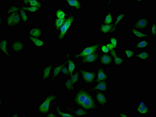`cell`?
<instances>
[{
  "label": "cell",
  "instance_id": "cell-1",
  "mask_svg": "<svg viewBox=\"0 0 156 117\" xmlns=\"http://www.w3.org/2000/svg\"><path fill=\"white\" fill-rule=\"evenodd\" d=\"M72 100L76 107L87 111L100 112L94 98L87 90L86 87H76V92L73 95Z\"/></svg>",
  "mask_w": 156,
  "mask_h": 117
},
{
  "label": "cell",
  "instance_id": "cell-2",
  "mask_svg": "<svg viewBox=\"0 0 156 117\" xmlns=\"http://www.w3.org/2000/svg\"><path fill=\"white\" fill-rule=\"evenodd\" d=\"M60 99L57 95H47L38 104L37 110L40 114L46 115L51 111V106L53 102Z\"/></svg>",
  "mask_w": 156,
  "mask_h": 117
},
{
  "label": "cell",
  "instance_id": "cell-3",
  "mask_svg": "<svg viewBox=\"0 0 156 117\" xmlns=\"http://www.w3.org/2000/svg\"><path fill=\"white\" fill-rule=\"evenodd\" d=\"M150 19L146 16H142L136 19L131 25V28L145 31L150 26Z\"/></svg>",
  "mask_w": 156,
  "mask_h": 117
},
{
  "label": "cell",
  "instance_id": "cell-4",
  "mask_svg": "<svg viewBox=\"0 0 156 117\" xmlns=\"http://www.w3.org/2000/svg\"><path fill=\"white\" fill-rule=\"evenodd\" d=\"M80 71L81 79L86 85L93 84L94 83L97 74L95 71H88L81 68Z\"/></svg>",
  "mask_w": 156,
  "mask_h": 117
},
{
  "label": "cell",
  "instance_id": "cell-5",
  "mask_svg": "<svg viewBox=\"0 0 156 117\" xmlns=\"http://www.w3.org/2000/svg\"><path fill=\"white\" fill-rule=\"evenodd\" d=\"M64 111L75 117H82L89 115L91 114L90 111L76 107H73L69 105H64L63 107Z\"/></svg>",
  "mask_w": 156,
  "mask_h": 117
},
{
  "label": "cell",
  "instance_id": "cell-6",
  "mask_svg": "<svg viewBox=\"0 0 156 117\" xmlns=\"http://www.w3.org/2000/svg\"><path fill=\"white\" fill-rule=\"evenodd\" d=\"M95 92L94 98L98 106L105 107L108 104V96L102 91L97 90Z\"/></svg>",
  "mask_w": 156,
  "mask_h": 117
},
{
  "label": "cell",
  "instance_id": "cell-7",
  "mask_svg": "<svg viewBox=\"0 0 156 117\" xmlns=\"http://www.w3.org/2000/svg\"><path fill=\"white\" fill-rule=\"evenodd\" d=\"M136 112L141 115H147L149 113L150 107L147 101L140 100L136 109Z\"/></svg>",
  "mask_w": 156,
  "mask_h": 117
},
{
  "label": "cell",
  "instance_id": "cell-8",
  "mask_svg": "<svg viewBox=\"0 0 156 117\" xmlns=\"http://www.w3.org/2000/svg\"><path fill=\"white\" fill-rule=\"evenodd\" d=\"M54 66V64H48L42 70L41 78L40 81L41 84L49 80L52 74V68Z\"/></svg>",
  "mask_w": 156,
  "mask_h": 117
},
{
  "label": "cell",
  "instance_id": "cell-9",
  "mask_svg": "<svg viewBox=\"0 0 156 117\" xmlns=\"http://www.w3.org/2000/svg\"><path fill=\"white\" fill-rule=\"evenodd\" d=\"M68 60L65 61L63 63L55 66L53 69L52 74L51 75L49 82L47 85L49 84L48 86H50L51 84L54 83L56 81L57 78L61 74V71L62 68L68 62Z\"/></svg>",
  "mask_w": 156,
  "mask_h": 117
},
{
  "label": "cell",
  "instance_id": "cell-10",
  "mask_svg": "<svg viewBox=\"0 0 156 117\" xmlns=\"http://www.w3.org/2000/svg\"><path fill=\"white\" fill-rule=\"evenodd\" d=\"M92 87H90L87 90L90 92H93L99 90L104 92H107L108 89L107 81L103 80L98 83L94 84Z\"/></svg>",
  "mask_w": 156,
  "mask_h": 117
},
{
  "label": "cell",
  "instance_id": "cell-11",
  "mask_svg": "<svg viewBox=\"0 0 156 117\" xmlns=\"http://www.w3.org/2000/svg\"><path fill=\"white\" fill-rule=\"evenodd\" d=\"M110 53L113 58L114 67H120L124 64L125 59L122 56H119V53L116 50H112L110 51Z\"/></svg>",
  "mask_w": 156,
  "mask_h": 117
},
{
  "label": "cell",
  "instance_id": "cell-12",
  "mask_svg": "<svg viewBox=\"0 0 156 117\" xmlns=\"http://www.w3.org/2000/svg\"><path fill=\"white\" fill-rule=\"evenodd\" d=\"M10 48L13 53L15 54L21 53L24 49V43L23 41L20 40L12 41L10 44Z\"/></svg>",
  "mask_w": 156,
  "mask_h": 117
},
{
  "label": "cell",
  "instance_id": "cell-13",
  "mask_svg": "<svg viewBox=\"0 0 156 117\" xmlns=\"http://www.w3.org/2000/svg\"><path fill=\"white\" fill-rule=\"evenodd\" d=\"M96 79L95 84L98 83L103 80H106L109 78V75L106 72L103 67H98L97 68Z\"/></svg>",
  "mask_w": 156,
  "mask_h": 117
},
{
  "label": "cell",
  "instance_id": "cell-14",
  "mask_svg": "<svg viewBox=\"0 0 156 117\" xmlns=\"http://www.w3.org/2000/svg\"><path fill=\"white\" fill-rule=\"evenodd\" d=\"M100 45V44H96L87 47L80 54L75 55V57L76 58L83 57L92 54L97 51Z\"/></svg>",
  "mask_w": 156,
  "mask_h": 117
},
{
  "label": "cell",
  "instance_id": "cell-15",
  "mask_svg": "<svg viewBox=\"0 0 156 117\" xmlns=\"http://www.w3.org/2000/svg\"><path fill=\"white\" fill-rule=\"evenodd\" d=\"M113 63V58L111 54L105 53L100 56L99 59V64L105 67H110Z\"/></svg>",
  "mask_w": 156,
  "mask_h": 117
},
{
  "label": "cell",
  "instance_id": "cell-16",
  "mask_svg": "<svg viewBox=\"0 0 156 117\" xmlns=\"http://www.w3.org/2000/svg\"><path fill=\"white\" fill-rule=\"evenodd\" d=\"M100 54L97 51L88 55L82 57V62L84 64H94L99 60Z\"/></svg>",
  "mask_w": 156,
  "mask_h": 117
},
{
  "label": "cell",
  "instance_id": "cell-17",
  "mask_svg": "<svg viewBox=\"0 0 156 117\" xmlns=\"http://www.w3.org/2000/svg\"><path fill=\"white\" fill-rule=\"evenodd\" d=\"M129 31L132 35L137 40H144L145 38L151 37L149 34L144 31L131 28L129 29Z\"/></svg>",
  "mask_w": 156,
  "mask_h": 117
},
{
  "label": "cell",
  "instance_id": "cell-18",
  "mask_svg": "<svg viewBox=\"0 0 156 117\" xmlns=\"http://www.w3.org/2000/svg\"><path fill=\"white\" fill-rule=\"evenodd\" d=\"M74 20V17L71 16L65 21L60 29V33L59 36L60 40H62L66 33Z\"/></svg>",
  "mask_w": 156,
  "mask_h": 117
},
{
  "label": "cell",
  "instance_id": "cell-19",
  "mask_svg": "<svg viewBox=\"0 0 156 117\" xmlns=\"http://www.w3.org/2000/svg\"><path fill=\"white\" fill-rule=\"evenodd\" d=\"M152 53L150 50H141L140 52H137L134 58L135 60H140L141 61H148L151 57Z\"/></svg>",
  "mask_w": 156,
  "mask_h": 117
},
{
  "label": "cell",
  "instance_id": "cell-20",
  "mask_svg": "<svg viewBox=\"0 0 156 117\" xmlns=\"http://www.w3.org/2000/svg\"><path fill=\"white\" fill-rule=\"evenodd\" d=\"M75 86L73 84L71 77H68L63 81V87L67 90L69 98L71 97V93L74 92Z\"/></svg>",
  "mask_w": 156,
  "mask_h": 117
},
{
  "label": "cell",
  "instance_id": "cell-21",
  "mask_svg": "<svg viewBox=\"0 0 156 117\" xmlns=\"http://www.w3.org/2000/svg\"><path fill=\"white\" fill-rule=\"evenodd\" d=\"M126 19V13L119 12L115 15L114 18V25L113 29L114 33L116 32L117 27Z\"/></svg>",
  "mask_w": 156,
  "mask_h": 117
},
{
  "label": "cell",
  "instance_id": "cell-22",
  "mask_svg": "<svg viewBox=\"0 0 156 117\" xmlns=\"http://www.w3.org/2000/svg\"><path fill=\"white\" fill-rule=\"evenodd\" d=\"M114 22L110 24H106L103 23H101L100 27V31L104 34H108L111 33L112 35H114L113 29L114 27Z\"/></svg>",
  "mask_w": 156,
  "mask_h": 117
},
{
  "label": "cell",
  "instance_id": "cell-23",
  "mask_svg": "<svg viewBox=\"0 0 156 117\" xmlns=\"http://www.w3.org/2000/svg\"><path fill=\"white\" fill-rule=\"evenodd\" d=\"M150 46V42L147 40H139L135 43V48L137 50H143L148 48Z\"/></svg>",
  "mask_w": 156,
  "mask_h": 117
},
{
  "label": "cell",
  "instance_id": "cell-24",
  "mask_svg": "<svg viewBox=\"0 0 156 117\" xmlns=\"http://www.w3.org/2000/svg\"><path fill=\"white\" fill-rule=\"evenodd\" d=\"M62 106L59 103L55 104V112L58 116L60 117H75L65 111H62Z\"/></svg>",
  "mask_w": 156,
  "mask_h": 117
},
{
  "label": "cell",
  "instance_id": "cell-25",
  "mask_svg": "<svg viewBox=\"0 0 156 117\" xmlns=\"http://www.w3.org/2000/svg\"><path fill=\"white\" fill-rule=\"evenodd\" d=\"M8 42L7 40H3L1 42V51L2 53L7 58H10L11 56L9 53L7 45Z\"/></svg>",
  "mask_w": 156,
  "mask_h": 117
},
{
  "label": "cell",
  "instance_id": "cell-26",
  "mask_svg": "<svg viewBox=\"0 0 156 117\" xmlns=\"http://www.w3.org/2000/svg\"><path fill=\"white\" fill-rule=\"evenodd\" d=\"M124 50V55L126 57V60H132L135 57L137 51L134 50L132 49H127L125 48Z\"/></svg>",
  "mask_w": 156,
  "mask_h": 117
},
{
  "label": "cell",
  "instance_id": "cell-27",
  "mask_svg": "<svg viewBox=\"0 0 156 117\" xmlns=\"http://www.w3.org/2000/svg\"><path fill=\"white\" fill-rule=\"evenodd\" d=\"M108 14L105 16L103 23L106 24H110L114 22V19L113 17V10L109 9Z\"/></svg>",
  "mask_w": 156,
  "mask_h": 117
},
{
  "label": "cell",
  "instance_id": "cell-28",
  "mask_svg": "<svg viewBox=\"0 0 156 117\" xmlns=\"http://www.w3.org/2000/svg\"><path fill=\"white\" fill-rule=\"evenodd\" d=\"M151 26L150 27L149 34L152 37L153 39L156 40V21H152L151 22Z\"/></svg>",
  "mask_w": 156,
  "mask_h": 117
},
{
  "label": "cell",
  "instance_id": "cell-29",
  "mask_svg": "<svg viewBox=\"0 0 156 117\" xmlns=\"http://www.w3.org/2000/svg\"><path fill=\"white\" fill-rule=\"evenodd\" d=\"M110 41L113 46L114 50H116L119 46V38L116 36H112L110 37Z\"/></svg>",
  "mask_w": 156,
  "mask_h": 117
},
{
  "label": "cell",
  "instance_id": "cell-30",
  "mask_svg": "<svg viewBox=\"0 0 156 117\" xmlns=\"http://www.w3.org/2000/svg\"><path fill=\"white\" fill-rule=\"evenodd\" d=\"M73 84L75 85L79 84L80 82V72H76L71 77Z\"/></svg>",
  "mask_w": 156,
  "mask_h": 117
},
{
  "label": "cell",
  "instance_id": "cell-31",
  "mask_svg": "<svg viewBox=\"0 0 156 117\" xmlns=\"http://www.w3.org/2000/svg\"><path fill=\"white\" fill-rule=\"evenodd\" d=\"M30 34L35 37H38L41 35V31L40 29L34 28L30 30Z\"/></svg>",
  "mask_w": 156,
  "mask_h": 117
},
{
  "label": "cell",
  "instance_id": "cell-32",
  "mask_svg": "<svg viewBox=\"0 0 156 117\" xmlns=\"http://www.w3.org/2000/svg\"><path fill=\"white\" fill-rule=\"evenodd\" d=\"M23 2L26 4L29 5L31 6L38 8H40L41 6V3L36 1H24Z\"/></svg>",
  "mask_w": 156,
  "mask_h": 117
},
{
  "label": "cell",
  "instance_id": "cell-33",
  "mask_svg": "<svg viewBox=\"0 0 156 117\" xmlns=\"http://www.w3.org/2000/svg\"><path fill=\"white\" fill-rule=\"evenodd\" d=\"M68 62L69 63V70L71 75V77L73 75V71H74L75 66L74 62L71 60L68 59Z\"/></svg>",
  "mask_w": 156,
  "mask_h": 117
},
{
  "label": "cell",
  "instance_id": "cell-34",
  "mask_svg": "<svg viewBox=\"0 0 156 117\" xmlns=\"http://www.w3.org/2000/svg\"><path fill=\"white\" fill-rule=\"evenodd\" d=\"M69 4L76 8L80 9L81 7V5L80 2L77 1H67Z\"/></svg>",
  "mask_w": 156,
  "mask_h": 117
},
{
  "label": "cell",
  "instance_id": "cell-35",
  "mask_svg": "<svg viewBox=\"0 0 156 117\" xmlns=\"http://www.w3.org/2000/svg\"><path fill=\"white\" fill-rule=\"evenodd\" d=\"M65 66L61 71V73L62 75L68 77H71V75L69 71V68L66 67H65Z\"/></svg>",
  "mask_w": 156,
  "mask_h": 117
},
{
  "label": "cell",
  "instance_id": "cell-36",
  "mask_svg": "<svg viewBox=\"0 0 156 117\" xmlns=\"http://www.w3.org/2000/svg\"><path fill=\"white\" fill-rule=\"evenodd\" d=\"M29 38L30 40L37 46H42L44 44V42L43 41L39 40L37 39L30 36L29 37Z\"/></svg>",
  "mask_w": 156,
  "mask_h": 117
},
{
  "label": "cell",
  "instance_id": "cell-37",
  "mask_svg": "<svg viewBox=\"0 0 156 117\" xmlns=\"http://www.w3.org/2000/svg\"><path fill=\"white\" fill-rule=\"evenodd\" d=\"M17 12H15L12 13L11 15L8 18L7 20V24L9 26H10L12 25L14 18L17 13Z\"/></svg>",
  "mask_w": 156,
  "mask_h": 117
},
{
  "label": "cell",
  "instance_id": "cell-38",
  "mask_svg": "<svg viewBox=\"0 0 156 117\" xmlns=\"http://www.w3.org/2000/svg\"><path fill=\"white\" fill-rule=\"evenodd\" d=\"M20 15L18 12H17L16 15H15L13 21L12 22V26H15L20 21Z\"/></svg>",
  "mask_w": 156,
  "mask_h": 117
},
{
  "label": "cell",
  "instance_id": "cell-39",
  "mask_svg": "<svg viewBox=\"0 0 156 117\" xmlns=\"http://www.w3.org/2000/svg\"><path fill=\"white\" fill-rule=\"evenodd\" d=\"M65 20L64 18L62 19H58L55 22V25L57 29L59 28L64 23Z\"/></svg>",
  "mask_w": 156,
  "mask_h": 117
},
{
  "label": "cell",
  "instance_id": "cell-40",
  "mask_svg": "<svg viewBox=\"0 0 156 117\" xmlns=\"http://www.w3.org/2000/svg\"><path fill=\"white\" fill-rule=\"evenodd\" d=\"M56 15L58 18L61 19H64L65 16L64 13L60 10H59L57 11Z\"/></svg>",
  "mask_w": 156,
  "mask_h": 117
},
{
  "label": "cell",
  "instance_id": "cell-41",
  "mask_svg": "<svg viewBox=\"0 0 156 117\" xmlns=\"http://www.w3.org/2000/svg\"><path fill=\"white\" fill-rule=\"evenodd\" d=\"M20 12H21V15L23 21L25 22L28 20V17L26 15L24 11L21 9H20Z\"/></svg>",
  "mask_w": 156,
  "mask_h": 117
},
{
  "label": "cell",
  "instance_id": "cell-42",
  "mask_svg": "<svg viewBox=\"0 0 156 117\" xmlns=\"http://www.w3.org/2000/svg\"><path fill=\"white\" fill-rule=\"evenodd\" d=\"M22 9L25 10L34 12L38 10L39 8L37 7H23Z\"/></svg>",
  "mask_w": 156,
  "mask_h": 117
},
{
  "label": "cell",
  "instance_id": "cell-43",
  "mask_svg": "<svg viewBox=\"0 0 156 117\" xmlns=\"http://www.w3.org/2000/svg\"><path fill=\"white\" fill-rule=\"evenodd\" d=\"M19 9L15 6H11L7 11V13L9 14V13L12 12H15L18 11L19 10Z\"/></svg>",
  "mask_w": 156,
  "mask_h": 117
},
{
  "label": "cell",
  "instance_id": "cell-44",
  "mask_svg": "<svg viewBox=\"0 0 156 117\" xmlns=\"http://www.w3.org/2000/svg\"><path fill=\"white\" fill-rule=\"evenodd\" d=\"M101 50L103 53H107L110 50L106 45H103L101 47Z\"/></svg>",
  "mask_w": 156,
  "mask_h": 117
},
{
  "label": "cell",
  "instance_id": "cell-45",
  "mask_svg": "<svg viewBox=\"0 0 156 117\" xmlns=\"http://www.w3.org/2000/svg\"><path fill=\"white\" fill-rule=\"evenodd\" d=\"M46 117H58L55 112H53L51 111L49 112L45 115Z\"/></svg>",
  "mask_w": 156,
  "mask_h": 117
},
{
  "label": "cell",
  "instance_id": "cell-46",
  "mask_svg": "<svg viewBox=\"0 0 156 117\" xmlns=\"http://www.w3.org/2000/svg\"><path fill=\"white\" fill-rule=\"evenodd\" d=\"M117 114H118V115L120 116H125V117H127L128 116V115L125 114L123 112H121L120 111H118L117 112Z\"/></svg>",
  "mask_w": 156,
  "mask_h": 117
},
{
  "label": "cell",
  "instance_id": "cell-47",
  "mask_svg": "<svg viewBox=\"0 0 156 117\" xmlns=\"http://www.w3.org/2000/svg\"><path fill=\"white\" fill-rule=\"evenodd\" d=\"M11 117H19L20 113L18 112H13L10 115Z\"/></svg>",
  "mask_w": 156,
  "mask_h": 117
}]
</instances>
